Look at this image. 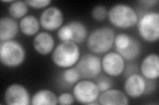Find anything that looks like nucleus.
Listing matches in <instances>:
<instances>
[{"mask_svg": "<svg viewBox=\"0 0 159 105\" xmlns=\"http://www.w3.org/2000/svg\"><path fill=\"white\" fill-rule=\"evenodd\" d=\"M74 102V96L69 93H62L58 97V103L59 104H72Z\"/></svg>", "mask_w": 159, "mask_h": 105, "instance_id": "27", "label": "nucleus"}, {"mask_svg": "<svg viewBox=\"0 0 159 105\" xmlns=\"http://www.w3.org/2000/svg\"><path fill=\"white\" fill-rule=\"evenodd\" d=\"M33 46L40 55H46L51 53L54 46V40L51 34L42 32L39 33L33 40Z\"/></svg>", "mask_w": 159, "mask_h": 105, "instance_id": "14", "label": "nucleus"}, {"mask_svg": "<svg viewBox=\"0 0 159 105\" xmlns=\"http://www.w3.org/2000/svg\"><path fill=\"white\" fill-rule=\"evenodd\" d=\"M108 15L107 9L103 6H97L94 7L92 11V16L97 21H102L105 20Z\"/></svg>", "mask_w": 159, "mask_h": 105, "instance_id": "24", "label": "nucleus"}, {"mask_svg": "<svg viewBox=\"0 0 159 105\" xmlns=\"http://www.w3.org/2000/svg\"><path fill=\"white\" fill-rule=\"evenodd\" d=\"M139 3H140L147 7H153L157 3H158V2L157 0H142V1H139Z\"/></svg>", "mask_w": 159, "mask_h": 105, "instance_id": "30", "label": "nucleus"}, {"mask_svg": "<svg viewBox=\"0 0 159 105\" xmlns=\"http://www.w3.org/2000/svg\"><path fill=\"white\" fill-rule=\"evenodd\" d=\"M96 84L99 90V92H104L110 89L113 86V80L106 75L99 74L97 77L94 78Z\"/></svg>", "mask_w": 159, "mask_h": 105, "instance_id": "22", "label": "nucleus"}, {"mask_svg": "<svg viewBox=\"0 0 159 105\" xmlns=\"http://www.w3.org/2000/svg\"><path fill=\"white\" fill-rule=\"evenodd\" d=\"M123 73L125 77L127 78L129 76H131V75L139 74V68L137 65L132 63H129L127 65V66H125Z\"/></svg>", "mask_w": 159, "mask_h": 105, "instance_id": "28", "label": "nucleus"}, {"mask_svg": "<svg viewBox=\"0 0 159 105\" xmlns=\"http://www.w3.org/2000/svg\"><path fill=\"white\" fill-rule=\"evenodd\" d=\"M73 94L78 103L89 104L98 99L99 90L95 82L90 80H82L74 86Z\"/></svg>", "mask_w": 159, "mask_h": 105, "instance_id": "7", "label": "nucleus"}, {"mask_svg": "<svg viewBox=\"0 0 159 105\" xmlns=\"http://www.w3.org/2000/svg\"><path fill=\"white\" fill-rule=\"evenodd\" d=\"M98 103L103 105H127L129 99L123 92L117 89H109L98 97Z\"/></svg>", "mask_w": 159, "mask_h": 105, "instance_id": "13", "label": "nucleus"}, {"mask_svg": "<svg viewBox=\"0 0 159 105\" xmlns=\"http://www.w3.org/2000/svg\"><path fill=\"white\" fill-rule=\"evenodd\" d=\"M25 2L28 6L34 9H42L46 7L51 3V0H26Z\"/></svg>", "mask_w": 159, "mask_h": 105, "instance_id": "26", "label": "nucleus"}, {"mask_svg": "<svg viewBox=\"0 0 159 105\" xmlns=\"http://www.w3.org/2000/svg\"><path fill=\"white\" fill-rule=\"evenodd\" d=\"M140 36L148 42H155L159 38V14L150 12L144 14L138 24Z\"/></svg>", "mask_w": 159, "mask_h": 105, "instance_id": "5", "label": "nucleus"}, {"mask_svg": "<svg viewBox=\"0 0 159 105\" xmlns=\"http://www.w3.org/2000/svg\"><path fill=\"white\" fill-rule=\"evenodd\" d=\"M107 17L111 24L121 29L131 28L138 22V15L135 9L123 3L113 6L108 11Z\"/></svg>", "mask_w": 159, "mask_h": 105, "instance_id": "1", "label": "nucleus"}, {"mask_svg": "<svg viewBox=\"0 0 159 105\" xmlns=\"http://www.w3.org/2000/svg\"><path fill=\"white\" fill-rule=\"evenodd\" d=\"M67 24L72 31V42L76 44L82 43L86 40L88 35V30L85 25L80 21H73Z\"/></svg>", "mask_w": 159, "mask_h": 105, "instance_id": "18", "label": "nucleus"}, {"mask_svg": "<svg viewBox=\"0 0 159 105\" xmlns=\"http://www.w3.org/2000/svg\"><path fill=\"white\" fill-rule=\"evenodd\" d=\"M141 72L144 78L156 79L159 76V57L157 54L151 53L147 55L141 65Z\"/></svg>", "mask_w": 159, "mask_h": 105, "instance_id": "12", "label": "nucleus"}, {"mask_svg": "<svg viewBox=\"0 0 159 105\" xmlns=\"http://www.w3.org/2000/svg\"><path fill=\"white\" fill-rule=\"evenodd\" d=\"M64 21L61 10L57 7H50L41 13L40 24L46 30H55L60 28Z\"/></svg>", "mask_w": 159, "mask_h": 105, "instance_id": "10", "label": "nucleus"}, {"mask_svg": "<svg viewBox=\"0 0 159 105\" xmlns=\"http://www.w3.org/2000/svg\"><path fill=\"white\" fill-rule=\"evenodd\" d=\"M81 78L94 79L102 71V62L99 57L93 54L84 55L75 67Z\"/></svg>", "mask_w": 159, "mask_h": 105, "instance_id": "6", "label": "nucleus"}, {"mask_svg": "<svg viewBox=\"0 0 159 105\" xmlns=\"http://www.w3.org/2000/svg\"><path fill=\"white\" fill-rule=\"evenodd\" d=\"M125 67V59L118 53H107L102 59V68L109 76L117 77L120 76L123 73Z\"/></svg>", "mask_w": 159, "mask_h": 105, "instance_id": "8", "label": "nucleus"}, {"mask_svg": "<svg viewBox=\"0 0 159 105\" xmlns=\"http://www.w3.org/2000/svg\"><path fill=\"white\" fill-rule=\"evenodd\" d=\"M4 100L9 105H29L31 99L25 87L20 84L13 83L7 88Z\"/></svg>", "mask_w": 159, "mask_h": 105, "instance_id": "9", "label": "nucleus"}, {"mask_svg": "<svg viewBox=\"0 0 159 105\" xmlns=\"http://www.w3.org/2000/svg\"><path fill=\"white\" fill-rule=\"evenodd\" d=\"M124 83V90L129 97L138 98L145 94L146 79L141 75L135 74L126 78Z\"/></svg>", "mask_w": 159, "mask_h": 105, "instance_id": "11", "label": "nucleus"}, {"mask_svg": "<svg viewBox=\"0 0 159 105\" xmlns=\"http://www.w3.org/2000/svg\"><path fill=\"white\" fill-rule=\"evenodd\" d=\"M2 2H3V3H13L14 1H13V0H6V1H4V0H2Z\"/></svg>", "mask_w": 159, "mask_h": 105, "instance_id": "31", "label": "nucleus"}, {"mask_svg": "<svg viewBox=\"0 0 159 105\" xmlns=\"http://www.w3.org/2000/svg\"><path fill=\"white\" fill-rule=\"evenodd\" d=\"M31 103L33 105H56L58 97L51 90L42 89L33 95Z\"/></svg>", "mask_w": 159, "mask_h": 105, "instance_id": "16", "label": "nucleus"}, {"mask_svg": "<svg viewBox=\"0 0 159 105\" xmlns=\"http://www.w3.org/2000/svg\"><path fill=\"white\" fill-rule=\"evenodd\" d=\"M131 38V36L126 34H119L116 36L114 39V45L116 51H120L125 49L130 43Z\"/></svg>", "mask_w": 159, "mask_h": 105, "instance_id": "23", "label": "nucleus"}, {"mask_svg": "<svg viewBox=\"0 0 159 105\" xmlns=\"http://www.w3.org/2000/svg\"><path fill=\"white\" fill-rule=\"evenodd\" d=\"M8 11L13 18H23L28 12V6L25 1H14L10 4Z\"/></svg>", "mask_w": 159, "mask_h": 105, "instance_id": "20", "label": "nucleus"}, {"mask_svg": "<svg viewBox=\"0 0 159 105\" xmlns=\"http://www.w3.org/2000/svg\"><path fill=\"white\" fill-rule=\"evenodd\" d=\"M57 36L62 42H72V31L67 24L59 28Z\"/></svg>", "mask_w": 159, "mask_h": 105, "instance_id": "25", "label": "nucleus"}, {"mask_svg": "<svg viewBox=\"0 0 159 105\" xmlns=\"http://www.w3.org/2000/svg\"><path fill=\"white\" fill-rule=\"evenodd\" d=\"M115 36V32L111 28H98L89 34L88 38V48L96 54L107 53L114 45Z\"/></svg>", "mask_w": 159, "mask_h": 105, "instance_id": "2", "label": "nucleus"}, {"mask_svg": "<svg viewBox=\"0 0 159 105\" xmlns=\"http://www.w3.org/2000/svg\"><path fill=\"white\" fill-rule=\"evenodd\" d=\"M80 49L78 44L73 42H64L60 43L54 49L52 58L57 67L70 68L79 61Z\"/></svg>", "mask_w": 159, "mask_h": 105, "instance_id": "3", "label": "nucleus"}, {"mask_svg": "<svg viewBox=\"0 0 159 105\" xmlns=\"http://www.w3.org/2000/svg\"><path fill=\"white\" fill-rule=\"evenodd\" d=\"M19 27L22 33L25 36H33L39 30L40 22L34 16L27 15L21 20Z\"/></svg>", "mask_w": 159, "mask_h": 105, "instance_id": "17", "label": "nucleus"}, {"mask_svg": "<svg viewBox=\"0 0 159 105\" xmlns=\"http://www.w3.org/2000/svg\"><path fill=\"white\" fill-rule=\"evenodd\" d=\"M80 76L76 68H68L63 71L61 74L62 81L65 85L71 86L80 79Z\"/></svg>", "mask_w": 159, "mask_h": 105, "instance_id": "21", "label": "nucleus"}, {"mask_svg": "<svg viewBox=\"0 0 159 105\" xmlns=\"http://www.w3.org/2000/svg\"><path fill=\"white\" fill-rule=\"evenodd\" d=\"M25 58V51L17 41L8 40L0 42V61L5 67H17Z\"/></svg>", "mask_w": 159, "mask_h": 105, "instance_id": "4", "label": "nucleus"}, {"mask_svg": "<svg viewBox=\"0 0 159 105\" xmlns=\"http://www.w3.org/2000/svg\"><path fill=\"white\" fill-rule=\"evenodd\" d=\"M155 79H147L146 80V90L145 94L152 92L157 87V83L154 81Z\"/></svg>", "mask_w": 159, "mask_h": 105, "instance_id": "29", "label": "nucleus"}, {"mask_svg": "<svg viewBox=\"0 0 159 105\" xmlns=\"http://www.w3.org/2000/svg\"><path fill=\"white\" fill-rule=\"evenodd\" d=\"M141 52V43L137 39L132 37L129 46L123 50L117 51L120 55L127 61H131L136 59Z\"/></svg>", "mask_w": 159, "mask_h": 105, "instance_id": "19", "label": "nucleus"}, {"mask_svg": "<svg viewBox=\"0 0 159 105\" xmlns=\"http://www.w3.org/2000/svg\"><path fill=\"white\" fill-rule=\"evenodd\" d=\"M19 32L18 23L10 17H2L0 20V41L11 40Z\"/></svg>", "mask_w": 159, "mask_h": 105, "instance_id": "15", "label": "nucleus"}]
</instances>
